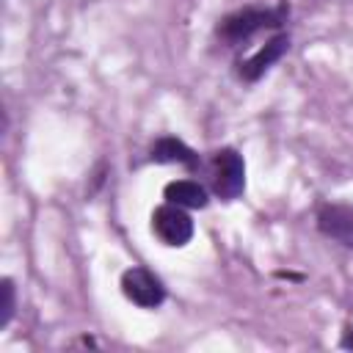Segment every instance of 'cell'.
Listing matches in <instances>:
<instances>
[{
  "instance_id": "obj_1",
  "label": "cell",
  "mask_w": 353,
  "mask_h": 353,
  "mask_svg": "<svg viewBox=\"0 0 353 353\" xmlns=\"http://www.w3.org/2000/svg\"><path fill=\"white\" fill-rule=\"evenodd\" d=\"M290 17V3H276L270 8H256V6H248V8H240V11H232L226 14L218 28H215V36L226 44H240V41H248L254 33L259 30H270V28H281Z\"/></svg>"
},
{
  "instance_id": "obj_2",
  "label": "cell",
  "mask_w": 353,
  "mask_h": 353,
  "mask_svg": "<svg viewBox=\"0 0 353 353\" xmlns=\"http://www.w3.org/2000/svg\"><path fill=\"white\" fill-rule=\"evenodd\" d=\"M245 188V163L243 154L232 146H223L212 154V190L223 201H234Z\"/></svg>"
},
{
  "instance_id": "obj_3",
  "label": "cell",
  "mask_w": 353,
  "mask_h": 353,
  "mask_svg": "<svg viewBox=\"0 0 353 353\" xmlns=\"http://www.w3.org/2000/svg\"><path fill=\"white\" fill-rule=\"evenodd\" d=\"M152 232L160 237V243L171 248H182L193 240V218L188 215L185 207L165 201L152 212Z\"/></svg>"
},
{
  "instance_id": "obj_4",
  "label": "cell",
  "mask_w": 353,
  "mask_h": 353,
  "mask_svg": "<svg viewBox=\"0 0 353 353\" xmlns=\"http://www.w3.org/2000/svg\"><path fill=\"white\" fill-rule=\"evenodd\" d=\"M121 292L127 301H132L141 309H157L165 301V287L163 281L146 270V268H130L121 273Z\"/></svg>"
},
{
  "instance_id": "obj_5",
  "label": "cell",
  "mask_w": 353,
  "mask_h": 353,
  "mask_svg": "<svg viewBox=\"0 0 353 353\" xmlns=\"http://www.w3.org/2000/svg\"><path fill=\"white\" fill-rule=\"evenodd\" d=\"M317 229L345 248H353V207L350 204H323L317 210Z\"/></svg>"
},
{
  "instance_id": "obj_6",
  "label": "cell",
  "mask_w": 353,
  "mask_h": 353,
  "mask_svg": "<svg viewBox=\"0 0 353 353\" xmlns=\"http://www.w3.org/2000/svg\"><path fill=\"white\" fill-rule=\"evenodd\" d=\"M287 47H290V36L287 33H279V36H273V39H268L248 61H243L240 63V69H237V74H240V80H245V83H256L284 52H287Z\"/></svg>"
},
{
  "instance_id": "obj_7",
  "label": "cell",
  "mask_w": 353,
  "mask_h": 353,
  "mask_svg": "<svg viewBox=\"0 0 353 353\" xmlns=\"http://www.w3.org/2000/svg\"><path fill=\"white\" fill-rule=\"evenodd\" d=\"M149 157L154 160V163H179V165H185V168H199V154L185 143V141H179V138H174V135H163V138H157L154 143H152V149H149Z\"/></svg>"
},
{
  "instance_id": "obj_8",
  "label": "cell",
  "mask_w": 353,
  "mask_h": 353,
  "mask_svg": "<svg viewBox=\"0 0 353 353\" xmlns=\"http://www.w3.org/2000/svg\"><path fill=\"white\" fill-rule=\"evenodd\" d=\"M163 196H165V201L179 204L185 210H201L210 201L207 190L196 179H174V182H168L165 190H163Z\"/></svg>"
},
{
  "instance_id": "obj_9",
  "label": "cell",
  "mask_w": 353,
  "mask_h": 353,
  "mask_svg": "<svg viewBox=\"0 0 353 353\" xmlns=\"http://www.w3.org/2000/svg\"><path fill=\"white\" fill-rule=\"evenodd\" d=\"M14 306H17V301H14V281L11 279H3V314H0V328H6L11 323Z\"/></svg>"
},
{
  "instance_id": "obj_10",
  "label": "cell",
  "mask_w": 353,
  "mask_h": 353,
  "mask_svg": "<svg viewBox=\"0 0 353 353\" xmlns=\"http://www.w3.org/2000/svg\"><path fill=\"white\" fill-rule=\"evenodd\" d=\"M345 350H353V328H347L345 331V336H342V342H339Z\"/></svg>"
}]
</instances>
